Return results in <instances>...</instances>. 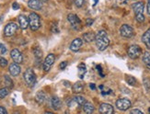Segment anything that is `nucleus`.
Returning a JSON list of instances; mask_svg holds the SVG:
<instances>
[{"label": "nucleus", "mask_w": 150, "mask_h": 114, "mask_svg": "<svg viewBox=\"0 0 150 114\" xmlns=\"http://www.w3.org/2000/svg\"><path fill=\"white\" fill-rule=\"evenodd\" d=\"M95 41H96V46L99 51H104L110 44V40L107 36V32L103 30H99L96 34Z\"/></svg>", "instance_id": "f257e3e1"}, {"label": "nucleus", "mask_w": 150, "mask_h": 114, "mask_svg": "<svg viewBox=\"0 0 150 114\" xmlns=\"http://www.w3.org/2000/svg\"><path fill=\"white\" fill-rule=\"evenodd\" d=\"M29 26L32 30H37L41 27V18L37 13H30L29 16Z\"/></svg>", "instance_id": "f03ea898"}, {"label": "nucleus", "mask_w": 150, "mask_h": 114, "mask_svg": "<svg viewBox=\"0 0 150 114\" xmlns=\"http://www.w3.org/2000/svg\"><path fill=\"white\" fill-rule=\"evenodd\" d=\"M23 77H24V80L26 82V84L30 87H32L35 82H36V75L35 73L33 72L32 69H27L26 71H25L24 75H23Z\"/></svg>", "instance_id": "7ed1b4c3"}, {"label": "nucleus", "mask_w": 150, "mask_h": 114, "mask_svg": "<svg viewBox=\"0 0 150 114\" xmlns=\"http://www.w3.org/2000/svg\"><path fill=\"white\" fill-rule=\"evenodd\" d=\"M131 106H132V103L131 101L126 99V98H122V99H119L116 101V107L118 110H123V111H125L127 110H129Z\"/></svg>", "instance_id": "20e7f679"}, {"label": "nucleus", "mask_w": 150, "mask_h": 114, "mask_svg": "<svg viewBox=\"0 0 150 114\" xmlns=\"http://www.w3.org/2000/svg\"><path fill=\"white\" fill-rule=\"evenodd\" d=\"M127 53H128V55H129L130 58H132V59H137L141 55L142 50H141L140 46L136 45V44H133V45H131L128 48Z\"/></svg>", "instance_id": "39448f33"}, {"label": "nucleus", "mask_w": 150, "mask_h": 114, "mask_svg": "<svg viewBox=\"0 0 150 114\" xmlns=\"http://www.w3.org/2000/svg\"><path fill=\"white\" fill-rule=\"evenodd\" d=\"M120 33L124 38H132L135 34L134 29L128 24H123L120 28Z\"/></svg>", "instance_id": "423d86ee"}, {"label": "nucleus", "mask_w": 150, "mask_h": 114, "mask_svg": "<svg viewBox=\"0 0 150 114\" xmlns=\"http://www.w3.org/2000/svg\"><path fill=\"white\" fill-rule=\"evenodd\" d=\"M67 20L70 22L71 26L74 30H78L81 29V21L76 14H72V13L69 14L67 16Z\"/></svg>", "instance_id": "0eeeda50"}, {"label": "nucleus", "mask_w": 150, "mask_h": 114, "mask_svg": "<svg viewBox=\"0 0 150 114\" xmlns=\"http://www.w3.org/2000/svg\"><path fill=\"white\" fill-rule=\"evenodd\" d=\"M18 30V25L14 22H10L8 24H7V26L5 27L4 30V34L5 36L7 37H10V36H13L16 31Z\"/></svg>", "instance_id": "6e6552de"}, {"label": "nucleus", "mask_w": 150, "mask_h": 114, "mask_svg": "<svg viewBox=\"0 0 150 114\" xmlns=\"http://www.w3.org/2000/svg\"><path fill=\"white\" fill-rule=\"evenodd\" d=\"M54 60H55L54 54H53V53L48 54L44 60V63H43V70L45 72H48L50 69H51V67L53 66Z\"/></svg>", "instance_id": "1a4fd4ad"}, {"label": "nucleus", "mask_w": 150, "mask_h": 114, "mask_svg": "<svg viewBox=\"0 0 150 114\" xmlns=\"http://www.w3.org/2000/svg\"><path fill=\"white\" fill-rule=\"evenodd\" d=\"M99 111L101 114H113L114 109L111 104L108 103H101L99 105Z\"/></svg>", "instance_id": "9d476101"}, {"label": "nucleus", "mask_w": 150, "mask_h": 114, "mask_svg": "<svg viewBox=\"0 0 150 114\" xmlns=\"http://www.w3.org/2000/svg\"><path fill=\"white\" fill-rule=\"evenodd\" d=\"M10 56H11V58L13 59V61L18 65L21 64V63L23 62V55L18 49L12 50L11 53H10Z\"/></svg>", "instance_id": "9b49d317"}, {"label": "nucleus", "mask_w": 150, "mask_h": 114, "mask_svg": "<svg viewBox=\"0 0 150 114\" xmlns=\"http://www.w3.org/2000/svg\"><path fill=\"white\" fill-rule=\"evenodd\" d=\"M8 71H9V73H10L11 75H13V77H17V75H18L20 74L21 68H20V66L18 65V64L14 63V64H11L9 65Z\"/></svg>", "instance_id": "f8f14e48"}, {"label": "nucleus", "mask_w": 150, "mask_h": 114, "mask_svg": "<svg viewBox=\"0 0 150 114\" xmlns=\"http://www.w3.org/2000/svg\"><path fill=\"white\" fill-rule=\"evenodd\" d=\"M144 8H145V6H144V3L142 1L135 3L133 5V9H134V12H135V16H137V15H143L144 14Z\"/></svg>", "instance_id": "ddd939ff"}, {"label": "nucleus", "mask_w": 150, "mask_h": 114, "mask_svg": "<svg viewBox=\"0 0 150 114\" xmlns=\"http://www.w3.org/2000/svg\"><path fill=\"white\" fill-rule=\"evenodd\" d=\"M83 44V41L79 39V38H77V39H75L71 44H70V50L73 51V52H77V51L81 48Z\"/></svg>", "instance_id": "4468645a"}, {"label": "nucleus", "mask_w": 150, "mask_h": 114, "mask_svg": "<svg viewBox=\"0 0 150 114\" xmlns=\"http://www.w3.org/2000/svg\"><path fill=\"white\" fill-rule=\"evenodd\" d=\"M18 24H20V27L22 30H26L29 27V18L24 16V15H20L18 18Z\"/></svg>", "instance_id": "2eb2a0df"}, {"label": "nucleus", "mask_w": 150, "mask_h": 114, "mask_svg": "<svg viewBox=\"0 0 150 114\" xmlns=\"http://www.w3.org/2000/svg\"><path fill=\"white\" fill-rule=\"evenodd\" d=\"M51 105H52V108L55 110H59L62 107V101L61 99L56 97V96H54L51 99Z\"/></svg>", "instance_id": "dca6fc26"}, {"label": "nucleus", "mask_w": 150, "mask_h": 114, "mask_svg": "<svg viewBox=\"0 0 150 114\" xmlns=\"http://www.w3.org/2000/svg\"><path fill=\"white\" fill-rule=\"evenodd\" d=\"M28 6L30 8L34 10H40L42 8V2L40 0H29Z\"/></svg>", "instance_id": "f3484780"}, {"label": "nucleus", "mask_w": 150, "mask_h": 114, "mask_svg": "<svg viewBox=\"0 0 150 114\" xmlns=\"http://www.w3.org/2000/svg\"><path fill=\"white\" fill-rule=\"evenodd\" d=\"M142 42L145 43V45L150 49V29H148L142 36Z\"/></svg>", "instance_id": "a211bd4d"}, {"label": "nucleus", "mask_w": 150, "mask_h": 114, "mask_svg": "<svg viewBox=\"0 0 150 114\" xmlns=\"http://www.w3.org/2000/svg\"><path fill=\"white\" fill-rule=\"evenodd\" d=\"M83 110H84L86 114H92L95 110V108H94V106H93L92 103L87 102H87L83 105Z\"/></svg>", "instance_id": "6ab92c4d"}, {"label": "nucleus", "mask_w": 150, "mask_h": 114, "mask_svg": "<svg viewBox=\"0 0 150 114\" xmlns=\"http://www.w3.org/2000/svg\"><path fill=\"white\" fill-rule=\"evenodd\" d=\"M35 99L37 100V102L40 103V104H42V103H44L45 100H46V94L43 91H39L36 94Z\"/></svg>", "instance_id": "aec40b11"}, {"label": "nucleus", "mask_w": 150, "mask_h": 114, "mask_svg": "<svg viewBox=\"0 0 150 114\" xmlns=\"http://www.w3.org/2000/svg\"><path fill=\"white\" fill-rule=\"evenodd\" d=\"M87 73V67H86V65L84 63H81L78 65V75H79V77L82 79L84 77V75H86Z\"/></svg>", "instance_id": "412c9836"}, {"label": "nucleus", "mask_w": 150, "mask_h": 114, "mask_svg": "<svg viewBox=\"0 0 150 114\" xmlns=\"http://www.w3.org/2000/svg\"><path fill=\"white\" fill-rule=\"evenodd\" d=\"M96 38V35L93 32H87L83 34V39L87 42H91L92 41H94Z\"/></svg>", "instance_id": "4be33fe9"}, {"label": "nucleus", "mask_w": 150, "mask_h": 114, "mask_svg": "<svg viewBox=\"0 0 150 114\" xmlns=\"http://www.w3.org/2000/svg\"><path fill=\"white\" fill-rule=\"evenodd\" d=\"M73 100H74V102H76L77 105H79V106H83L87 101H86V99L84 98V97H82V96H80V95H77V96H76V97H74V99H73Z\"/></svg>", "instance_id": "5701e85b"}, {"label": "nucleus", "mask_w": 150, "mask_h": 114, "mask_svg": "<svg viewBox=\"0 0 150 114\" xmlns=\"http://www.w3.org/2000/svg\"><path fill=\"white\" fill-rule=\"evenodd\" d=\"M84 89V87L82 85V83H79V82H77V83H76L75 85H73V91L74 93L76 94H79L83 91Z\"/></svg>", "instance_id": "b1692460"}, {"label": "nucleus", "mask_w": 150, "mask_h": 114, "mask_svg": "<svg viewBox=\"0 0 150 114\" xmlns=\"http://www.w3.org/2000/svg\"><path fill=\"white\" fill-rule=\"evenodd\" d=\"M143 62L145 65L150 69V53L149 52H146L143 55Z\"/></svg>", "instance_id": "393cba45"}, {"label": "nucleus", "mask_w": 150, "mask_h": 114, "mask_svg": "<svg viewBox=\"0 0 150 114\" xmlns=\"http://www.w3.org/2000/svg\"><path fill=\"white\" fill-rule=\"evenodd\" d=\"M143 83H144V87H145L146 92L150 94V78L145 77L143 80Z\"/></svg>", "instance_id": "a878e982"}, {"label": "nucleus", "mask_w": 150, "mask_h": 114, "mask_svg": "<svg viewBox=\"0 0 150 114\" xmlns=\"http://www.w3.org/2000/svg\"><path fill=\"white\" fill-rule=\"evenodd\" d=\"M9 94V90L8 87H3L0 88V99H4Z\"/></svg>", "instance_id": "bb28decb"}, {"label": "nucleus", "mask_w": 150, "mask_h": 114, "mask_svg": "<svg viewBox=\"0 0 150 114\" xmlns=\"http://www.w3.org/2000/svg\"><path fill=\"white\" fill-rule=\"evenodd\" d=\"M125 80H126L127 83H128L129 85H131V86H135L136 83H137L136 79H135L134 77H129V75H126Z\"/></svg>", "instance_id": "cd10ccee"}, {"label": "nucleus", "mask_w": 150, "mask_h": 114, "mask_svg": "<svg viewBox=\"0 0 150 114\" xmlns=\"http://www.w3.org/2000/svg\"><path fill=\"white\" fill-rule=\"evenodd\" d=\"M5 84H6V86H7L8 87H10V88H12V87H14L13 81H12L11 78L9 77H8V75H5Z\"/></svg>", "instance_id": "c85d7f7f"}, {"label": "nucleus", "mask_w": 150, "mask_h": 114, "mask_svg": "<svg viewBox=\"0 0 150 114\" xmlns=\"http://www.w3.org/2000/svg\"><path fill=\"white\" fill-rule=\"evenodd\" d=\"M33 53H34V55H35V57H36L37 59H41L42 57V52L41 49L39 47L34 48Z\"/></svg>", "instance_id": "c756f323"}, {"label": "nucleus", "mask_w": 150, "mask_h": 114, "mask_svg": "<svg viewBox=\"0 0 150 114\" xmlns=\"http://www.w3.org/2000/svg\"><path fill=\"white\" fill-rule=\"evenodd\" d=\"M7 65H8V60L5 59L4 57H0V66L6 67Z\"/></svg>", "instance_id": "7c9ffc66"}, {"label": "nucleus", "mask_w": 150, "mask_h": 114, "mask_svg": "<svg viewBox=\"0 0 150 114\" xmlns=\"http://www.w3.org/2000/svg\"><path fill=\"white\" fill-rule=\"evenodd\" d=\"M85 4V0H75V5L77 8H82Z\"/></svg>", "instance_id": "2f4dec72"}, {"label": "nucleus", "mask_w": 150, "mask_h": 114, "mask_svg": "<svg viewBox=\"0 0 150 114\" xmlns=\"http://www.w3.org/2000/svg\"><path fill=\"white\" fill-rule=\"evenodd\" d=\"M6 53H7V48H6V46L4 45V44L0 43V54H5Z\"/></svg>", "instance_id": "473e14b6"}, {"label": "nucleus", "mask_w": 150, "mask_h": 114, "mask_svg": "<svg viewBox=\"0 0 150 114\" xmlns=\"http://www.w3.org/2000/svg\"><path fill=\"white\" fill-rule=\"evenodd\" d=\"M129 114H144V112H143V111H141L140 110L135 109V110H131Z\"/></svg>", "instance_id": "72a5a7b5"}, {"label": "nucleus", "mask_w": 150, "mask_h": 114, "mask_svg": "<svg viewBox=\"0 0 150 114\" xmlns=\"http://www.w3.org/2000/svg\"><path fill=\"white\" fill-rule=\"evenodd\" d=\"M66 65H67V62H66V61L62 62L61 64H60V65H59V68L61 69V70H64V69L66 67Z\"/></svg>", "instance_id": "f704fd0d"}, {"label": "nucleus", "mask_w": 150, "mask_h": 114, "mask_svg": "<svg viewBox=\"0 0 150 114\" xmlns=\"http://www.w3.org/2000/svg\"><path fill=\"white\" fill-rule=\"evenodd\" d=\"M52 32H54V33H58L59 32V30H58V28H57L56 25H53V26H52Z\"/></svg>", "instance_id": "c9c22d12"}, {"label": "nucleus", "mask_w": 150, "mask_h": 114, "mask_svg": "<svg viewBox=\"0 0 150 114\" xmlns=\"http://www.w3.org/2000/svg\"><path fill=\"white\" fill-rule=\"evenodd\" d=\"M93 20L92 18H87L86 20V24H87V26H91V25L93 24Z\"/></svg>", "instance_id": "e433bc0d"}, {"label": "nucleus", "mask_w": 150, "mask_h": 114, "mask_svg": "<svg viewBox=\"0 0 150 114\" xmlns=\"http://www.w3.org/2000/svg\"><path fill=\"white\" fill-rule=\"evenodd\" d=\"M0 114H8L7 110H6L5 108L2 106H0Z\"/></svg>", "instance_id": "4c0bfd02"}, {"label": "nucleus", "mask_w": 150, "mask_h": 114, "mask_svg": "<svg viewBox=\"0 0 150 114\" xmlns=\"http://www.w3.org/2000/svg\"><path fill=\"white\" fill-rule=\"evenodd\" d=\"M12 8H13V9H18L20 8V6H18V3H13V5H12Z\"/></svg>", "instance_id": "58836bf2"}, {"label": "nucleus", "mask_w": 150, "mask_h": 114, "mask_svg": "<svg viewBox=\"0 0 150 114\" xmlns=\"http://www.w3.org/2000/svg\"><path fill=\"white\" fill-rule=\"evenodd\" d=\"M147 13L150 15V0H148V2H147Z\"/></svg>", "instance_id": "ea45409f"}, {"label": "nucleus", "mask_w": 150, "mask_h": 114, "mask_svg": "<svg viewBox=\"0 0 150 114\" xmlns=\"http://www.w3.org/2000/svg\"><path fill=\"white\" fill-rule=\"evenodd\" d=\"M89 87H90L91 89H93V90H95V89H96V86H95V84H89Z\"/></svg>", "instance_id": "a19ab883"}, {"label": "nucleus", "mask_w": 150, "mask_h": 114, "mask_svg": "<svg viewBox=\"0 0 150 114\" xmlns=\"http://www.w3.org/2000/svg\"><path fill=\"white\" fill-rule=\"evenodd\" d=\"M120 1H121V2H122L123 4H126V3H127V2L129 1V0H120Z\"/></svg>", "instance_id": "79ce46f5"}, {"label": "nucleus", "mask_w": 150, "mask_h": 114, "mask_svg": "<svg viewBox=\"0 0 150 114\" xmlns=\"http://www.w3.org/2000/svg\"><path fill=\"white\" fill-rule=\"evenodd\" d=\"M44 114H54V113H53V112H51V111H46Z\"/></svg>", "instance_id": "37998d69"}, {"label": "nucleus", "mask_w": 150, "mask_h": 114, "mask_svg": "<svg viewBox=\"0 0 150 114\" xmlns=\"http://www.w3.org/2000/svg\"><path fill=\"white\" fill-rule=\"evenodd\" d=\"M48 0H41V2H47Z\"/></svg>", "instance_id": "c03bdc74"}, {"label": "nucleus", "mask_w": 150, "mask_h": 114, "mask_svg": "<svg viewBox=\"0 0 150 114\" xmlns=\"http://www.w3.org/2000/svg\"><path fill=\"white\" fill-rule=\"evenodd\" d=\"M14 114H20V113H18V112H17V111H16V112H14Z\"/></svg>", "instance_id": "a18cd8bd"}, {"label": "nucleus", "mask_w": 150, "mask_h": 114, "mask_svg": "<svg viewBox=\"0 0 150 114\" xmlns=\"http://www.w3.org/2000/svg\"><path fill=\"white\" fill-rule=\"evenodd\" d=\"M148 111H149V113H150V108H149V109H148Z\"/></svg>", "instance_id": "49530a36"}]
</instances>
